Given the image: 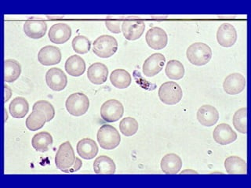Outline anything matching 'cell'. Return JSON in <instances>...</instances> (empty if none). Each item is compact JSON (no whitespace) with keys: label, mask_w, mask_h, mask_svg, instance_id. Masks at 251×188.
<instances>
[{"label":"cell","mask_w":251,"mask_h":188,"mask_svg":"<svg viewBox=\"0 0 251 188\" xmlns=\"http://www.w3.org/2000/svg\"><path fill=\"white\" fill-rule=\"evenodd\" d=\"M9 111L12 117L22 118L29 111V104L25 98L18 96L12 100L9 105Z\"/></svg>","instance_id":"obj_27"},{"label":"cell","mask_w":251,"mask_h":188,"mask_svg":"<svg viewBox=\"0 0 251 188\" xmlns=\"http://www.w3.org/2000/svg\"><path fill=\"white\" fill-rule=\"evenodd\" d=\"M116 170V163L107 155H100L94 160V171L97 174H114Z\"/></svg>","instance_id":"obj_23"},{"label":"cell","mask_w":251,"mask_h":188,"mask_svg":"<svg viewBox=\"0 0 251 188\" xmlns=\"http://www.w3.org/2000/svg\"><path fill=\"white\" fill-rule=\"evenodd\" d=\"M185 174V173H192V174H198V172H196V171H193V170H189V169H188V170H185V171H183L182 172H181V174Z\"/></svg>","instance_id":"obj_38"},{"label":"cell","mask_w":251,"mask_h":188,"mask_svg":"<svg viewBox=\"0 0 251 188\" xmlns=\"http://www.w3.org/2000/svg\"><path fill=\"white\" fill-rule=\"evenodd\" d=\"M213 137L216 143L220 145H227L237 139V133L228 124L222 123L214 129Z\"/></svg>","instance_id":"obj_17"},{"label":"cell","mask_w":251,"mask_h":188,"mask_svg":"<svg viewBox=\"0 0 251 188\" xmlns=\"http://www.w3.org/2000/svg\"><path fill=\"white\" fill-rule=\"evenodd\" d=\"M53 143V137L48 132H39L35 134L31 139L32 147L35 150L40 152L49 151Z\"/></svg>","instance_id":"obj_25"},{"label":"cell","mask_w":251,"mask_h":188,"mask_svg":"<svg viewBox=\"0 0 251 188\" xmlns=\"http://www.w3.org/2000/svg\"><path fill=\"white\" fill-rule=\"evenodd\" d=\"M145 40L151 49L160 50L167 47L168 37L167 32L163 28L153 27L149 28L146 32Z\"/></svg>","instance_id":"obj_9"},{"label":"cell","mask_w":251,"mask_h":188,"mask_svg":"<svg viewBox=\"0 0 251 188\" xmlns=\"http://www.w3.org/2000/svg\"><path fill=\"white\" fill-rule=\"evenodd\" d=\"M33 110H39L41 111L43 113L45 114L46 117H47V121H52L55 116V109L53 108V104H50V102L47 100H39V101L35 102L32 107Z\"/></svg>","instance_id":"obj_34"},{"label":"cell","mask_w":251,"mask_h":188,"mask_svg":"<svg viewBox=\"0 0 251 188\" xmlns=\"http://www.w3.org/2000/svg\"><path fill=\"white\" fill-rule=\"evenodd\" d=\"M196 117L201 125L206 127H211L218 122L219 112L214 106L205 104L199 108Z\"/></svg>","instance_id":"obj_14"},{"label":"cell","mask_w":251,"mask_h":188,"mask_svg":"<svg viewBox=\"0 0 251 188\" xmlns=\"http://www.w3.org/2000/svg\"><path fill=\"white\" fill-rule=\"evenodd\" d=\"M122 32L127 40H137L143 35L145 23L140 18H127L122 22Z\"/></svg>","instance_id":"obj_7"},{"label":"cell","mask_w":251,"mask_h":188,"mask_svg":"<svg viewBox=\"0 0 251 188\" xmlns=\"http://www.w3.org/2000/svg\"><path fill=\"white\" fill-rule=\"evenodd\" d=\"M217 40L222 47H232L237 40V31L235 27L227 22L222 24L217 31Z\"/></svg>","instance_id":"obj_12"},{"label":"cell","mask_w":251,"mask_h":188,"mask_svg":"<svg viewBox=\"0 0 251 188\" xmlns=\"http://www.w3.org/2000/svg\"><path fill=\"white\" fill-rule=\"evenodd\" d=\"M187 58L191 64L196 66H203L211 60L213 53L207 44L204 43H192L186 52Z\"/></svg>","instance_id":"obj_1"},{"label":"cell","mask_w":251,"mask_h":188,"mask_svg":"<svg viewBox=\"0 0 251 188\" xmlns=\"http://www.w3.org/2000/svg\"><path fill=\"white\" fill-rule=\"evenodd\" d=\"M65 69L71 76L79 77L84 74L86 63L80 56L72 55L65 61Z\"/></svg>","instance_id":"obj_21"},{"label":"cell","mask_w":251,"mask_h":188,"mask_svg":"<svg viewBox=\"0 0 251 188\" xmlns=\"http://www.w3.org/2000/svg\"><path fill=\"white\" fill-rule=\"evenodd\" d=\"M121 21L120 20H106V27L111 32L115 34H119L120 31V25H121Z\"/></svg>","instance_id":"obj_35"},{"label":"cell","mask_w":251,"mask_h":188,"mask_svg":"<svg viewBox=\"0 0 251 188\" xmlns=\"http://www.w3.org/2000/svg\"><path fill=\"white\" fill-rule=\"evenodd\" d=\"M24 31L27 36L31 39H40L45 35L47 25L42 20H28L24 24Z\"/></svg>","instance_id":"obj_20"},{"label":"cell","mask_w":251,"mask_h":188,"mask_svg":"<svg viewBox=\"0 0 251 188\" xmlns=\"http://www.w3.org/2000/svg\"><path fill=\"white\" fill-rule=\"evenodd\" d=\"M73 50L78 54H86L91 48L90 39L84 35H77L72 41Z\"/></svg>","instance_id":"obj_32"},{"label":"cell","mask_w":251,"mask_h":188,"mask_svg":"<svg viewBox=\"0 0 251 188\" xmlns=\"http://www.w3.org/2000/svg\"><path fill=\"white\" fill-rule=\"evenodd\" d=\"M72 35L70 26L66 23L59 22L54 24L48 31V37L55 44H63L66 43Z\"/></svg>","instance_id":"obj_15"},{"label":"cell","mask_w":251,"mask_h":188,"mask_svg":"<svg viewBox=\"0 0 251 188\" xmlns=\"http://www.w3.org/2000/svg\"><path fill=\"white\" fill-rule=\"evenodd\" d=\"M139 125L135 118L126 117L122 119L120 123V130L126 137H132L138 131Z\"/></svg>","instance_id":"obj_31"},{"label":"cell","mask_w":251,"mask_h":188,"mask_svg":"<svg viewBox=\"0 0 251 188\" xmlns=\"http://www.w3.org/2000/svg\"><path fill=\"white\" fill-rule=\"evenodd\" d=\"M47 121L45 114L39 110H33L26 119V126L31 131H36L43 127Z\"/></svg>","instance_id":"obj_30"},{"label":"cell","mask_w":251,"mask_h":188,"mask_svg":"<svg viewBox=\"0 0 251 188\" xmlns=\"http://www.w3.org/2000/svg\"><path fill=\"white\" fill-rule=\"evenodd\" d=\"M77 152L82 159H94L98 153V147L96 142L90 138H83L77 143Z\"/></svg>","instance_id":"obj_22"},{"label":"cell","mask_w":251,"mask_h":188,"mask_svg":"<svg viewBox=\"0 0 251 188\" xmlns=\"http://www.w3.org/2000/svg\"><path fill=\"white\" fill-rule=\"evenodd\" d=\"M111 83L117 89L128 88L132 82V77L125 69H117L110 75Z\"/></svg>","instance_id":"obj_26"},{"label":"cell","mask_w":251,"mask_h":188,"mask_svg":"<svg viewBox=\"0 0 251 188\" xmlns=\"http://www.w3.org/2000/svg\"><path fill=\"white\" fill-rule=\"evenodd\" d=\"M182 159L174 153L167 154L161 160V169L166 174H177L182 168Z\"/></svg>","instance_id":"obj_19"},{"label":"cell","mask_w":251,"mask_h":188,"mask_svg":"<svg viewBox=\"0 0 251 188\" xmlns=\"http://www.w3.org/2000/svg\"><path fill=\"white\" fill-rule=\"evenodd\" d=\"M108 67L103 63H94L87 70V78L93 84H103L108 79Z\"/></svg>","instance_id":"obj_18"},{"label":"cell","mask_w":251,"mask_h":188,"mask_svg":"<svg viewBox=\"0 0 251 188\" xmlns=\"http://www.w3.org/2000/svg\"><path fill=\"white\" fill-rule=\"evenodd\" d=\"M118 50V42L112 35H103L93 43V52L100 58H109Z\"/></svg>","instance_id":"obj_2"},{"label":"cell","mask_w":251,"mask_h":188,"mask_svg":"<svg viewBox=\"0 0 251 188\" xmlns=\"http://www.w3.org/2000/svg\"><path fill=\"white\" fill-rule=\"evenodd\" d=\"M233 125L239 133H247V108H242L234 114Z\"/></svg>","instance_id":"obj_33"},{"label":"cell","mask_w":251,"mask_h":188,"mask_svg":"<svg viewBox=\"0 0 251 188\" xmlns=\"http://www.w3.org/2000/svg\"><path fill=\"white\" fill-rule=\"evenodd\" d=\"M159 97L163 104L175 105L182 100V89L175 82H164L159 89Z\"/></svg>","instance_id":"obj_5"},{"label":"cell","mask_w":251,"mask_h":188,"mask_svg":"<svg viewBox=\"0 0 251 188\" xmlns=\"http://www.w3.org/2000/svg\"><path fill=\"white\" fill-rule=\"evenodd\" d=\"M46 82L50 88L54 91H61L68 84V78L62 69L53 67L47 70L45 75Z\"/></svg>","instance_id":"obj_10"},{"label":"cell","mask_w":251,"mask_h":188,"mask_svg":"<svg viewBox=\"0 0 251 188\" xmlns=\"http://www.w3.org/2000/svg\"><path fill=\"white\" fill-rule=\"evenodd\" d=\"M166 75L172 80H180L184 76V67L182 63L177 60L169 61L165 69Z\"/></svg>","instance_id":"obj_28"},{"label":"cell","mask_w":251,"mask_h":188,"mask_svg":"<svg viewBox=\"0 0 251 188\" xmlns=\"http://www.w3.org/2000/svg\"><path fill=\"white\" fill-rule=\"evenodd\" d=\"M246 84L245 77L239 73H233L224 80L223 89L229 95H237L245 89Z\"/></svg>","instance_id":"obj_16"},{"label":"cell","mask_w":251,"mask_h":188,"mask_svg":"<svg viewBox=\"0 0 251 188\" xmlns=\"http://www.w3.org/2000/svg\"><path fill=\"white\" fill-rule=\"evenodd\" d=\"M61 57H62V54H61V49L56 46H45L39 50L38 53V60L39 63L46 66L59 64L61 62Z\"/></svg>","instance_id":"obj_13"},{"label":"cell","mask_w":251,"mask_h":188,"mask_svg":"<svg viewBox=\"0 0 251 188\" xmlns=\"http://www.w3.org/2000/svg\"><path fill=\"white\" fill-rule=\"evenodd\" d=\"M225 168L228 174H247V163L240 157L230 156L225 160Z\"/></svg>","instance_id":"obj_24"},{"label":"cell","mask_w":251,"mask_h":188,"mask_svg":"<svg viewBox=\"0 0 251 188\" xmlns=\"http://www.w3.org/2000/svg\"><path fill=\"white\" fill-rule=\"evenodd\" d=\"M67 111L73 116H82L86 114L90 107L88 96L83 93L71 94L65 101Z\"/></svg>","instance_id":"obj_6"},{"label":"cell","mask_w":251,"mask_h":188,"mask_svg":"<svg viewBox=\"0 0 251 188\" xmlns=\"http://www.w3.org/2000/svg\"><path fill=\"white\" fill-rule=\"evenodd\" d=\"M166 57L162 53H154L148 57L144 62L142 66V71L145 76L154 77L160 72L163 69Z\"/></svg>","instance_id":"obj_11"},{"label":"cell","mask_w":251,"mask_h":188,"mask_svg":"<svg viewBox=\"0 0 251 188\" xmlns=\"http://www.w3.org/2000/svg\"><path fill=\"white\" fill-rule=\"evenodd\" d=\"M22 73V66L14 59H7L5 61V82H15Z\"/></svg>","instance_id":"obj_29"},{"label":"cell","mask_w":251,"mask_h":188,"mask_svg":"<svg viewBox=\"0 0 251 188\" xmlns=\"http://www.w3.org/2000/svg\"><path fill=\"white\" fill-rule=\"evenodd\" d=\"M75 155L69 141H66L59 147L56 156L55 164L59 170L69 173V169L75 162Z\"/></svg>","instance_id":"obj_4"},{"label":"cell","mask_w":251,"mask_h":188,"mask_svg":"<svg viewBox=\"0 0 251 188\" xmlns=\"http://www.w3.org/2000/svg\"><path fill=\"white\" fill-rule=\"evenodd\" d=\"M82 166V162L79 158L76 157L75 158V162L73 166L69 169V173H73V172H77L79 170Z\"/></svg>","instance_id":"obj_36"},{"label":"cell","mask_w":251,"mask_h":188,"mask_svg":"<svg viewBox=\"0 0 251 188\" xmlns=\"http://www.w3.org/2000/svg\"><path fill=\"white\" fill-rule=\"evenodd\" d=\"M97 140L101 148L113 150L120 145L121 137L116 128L110 125H103L98 129Z\"/></svg>","instance_id":"obj_3"},{"label":"cell","mask_w":251,"mask_h":188,"mask_svg":"<svg viewBox=\"0 0 251 188\" xmlns=\"http://www.w3.org/2000/svg\"><path fill=\"white\" fill-rule=\"evenodd\" d=\"M12 94L13 93H12L11 88L8 85H5V102L6 103L11 98Z\"/></svg>","instance_id":"obj_37"},{"label":"cell","mask_w":251,"mask_h":188,"mask_svg":"<svg viewBox=\"0 0 251 188\" xmlns=\"http://www.w3.org/2000/svg\"><path fill=\"white\" fill-rule=\"evenodd\" d=\"M123 104L117 100H109L104 102L100 108V116L106 122H116L124 115Z\"/></svg>","instance_id":"obj_8"}]
</instances>
